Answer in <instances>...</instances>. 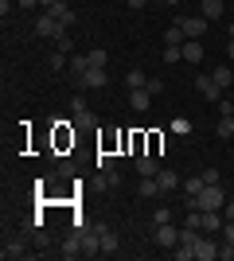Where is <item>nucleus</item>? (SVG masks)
<instances>
[{"label": "nucleus", "instance_id": "nucleus-15", "mask_svg": "<svg viewBox=\"0 0 234 261\" xmlns=\"http://www.w3.org/2000/svg\"><path fill=\"white\" fill-rule=\"evenodd\" d=\"M179 51H184V63H203V47H199V39H188Z\"/></svg>", "mask_w": 234, "mask_h": 261}, {"label": "nucleus", "instance_id": "nucleus-39", "mask_svg": "<svg viewBox=\"0 0 234 261\" xmlns=\"http://www.w3.org/2000/svg\"><path fill=\"white\" fill-rule=\"evenodd\" d=\"M16 8V0H0V16H4V20H8V12Z\"/></svg>", "mask_w": 234, "mask_h": 261}, {"label": "nucleus", "instance_id": "nucleus-4", "mask_svg": "<svg viewBox=\"0 0 234 261\" xmlns=\"http://www.w3.org/2000/svg\"><path fill=\"white\" fill-rule=\"evenodd\" d=\"M195 90H199V94H203V98H207V101H219V98H223V94H226V90L219 86V82H215L211 74H195Z\"/></svg>", "mask_w": 234, "mask_h": 261}, {"label": "nucleus", "instance_id": "nucleus-3", "mask_svg": "<svg viewBox=\"0 0 234 261\" xmlns=\"http://www.w3.org/2000/svg\"><path fill=\"white\" fill-rule=\"evenodd\" d=\"M195 261H219V242L211 234H199L195 238Z\"/></svg>", "mask_w": 234, "mask_h": 261}, {"label": "nucleus", "instance_id": "nucleus-9", "mask_svg": "<svg viewBox=\"0 0 234 261\" xmlns=\"http://www.w3.org/2000/svg\"><path fill=\"white\" fill-rule=\"evenodd\" d=\"M223 222L226 218L219 211H203V234H223Z\"/></svg>", "mask_w": 234, "mask_h": 261}, {"label": "nucleus", "instance_id": "nucleus-10", "mask_svg": "<svg viewBox=\"0 0 234 261\" xmlns=\"http://www.w3.org/2000/svg\"><path fill=\"white\" fill-rule=\"evenodd\" d=\"M98 238H101V253H117V230L113 226H98Z\"/></svg>", "mask_w": 234, "mask_h": 261}, {"label": "nucleus", "instance_id": "nucleus-30", "mask_svg": "<svg viewBox=\"0 0 234 261\" xmlns=\"http://www.w3.org/2000/svg\"><path fill=\"white\" fill-rule=\"evenodd\" d=\"M55 51H63V55H74V51H70V32H63V35L55 39Z\"/></svg>", "mask_w": 234, "mask_h": 261}, {"label": "nucleus", "instance_id": "nucleus-45", "mask_svg": "<svg viewBox=\"0 0 234 261\" xmlns=\"http://www.w3.org/2000/svg\"><path fill=\"white\" fill-rule=\"evenodd\" d=\"M164 4H172V8H176V4H184V0H164Z\"/></svg>", "mask_w": 234, "mask_h": 261}, {"label": "nucleus", "instance_id": "nucleus-19", "mask_svg": "<svg viewBox=\"0 0 234 261\" xmlns=\"http://www.w3.org/2000/svg\"><path fill=\"white\" fill-rule=\"evenodd\" d=\"M0 253H4V261H16V257H28V246H23V242H4V250H0Z\"/></svg>", "mask_w": 234, "mask_h": 261}, {"label": "nucleus", "instance_id": "nucleus-16", "mask_svg": "<svg viewBox=\"0 0 234 261\" xmlns=\"http://www.w3.org/2000/svg\"><path fill=\"white\" fill-rule=\"evenodd\" d=\"M156 184H160V191H172V187H179V175L172 172V168H160V172H156Z\"/></svg>", "mask_w": 234, "mask_h": 261}, {"label": "nucleus", "instance_id": "nucleus-8", "mask_svg": "<svg viewBox=\"0 0 234 261\" xmlns=\"http://www.w3.org/2000/svg\"><path fill=\"white\" fill-rule=\"evenodd\" d=\"M43 12H51V16H55L63 28H70V23H74V8H67L63 0H55V4H51V8H43Z\"/></svg>", "mask_w": 234, "mask_h": 261}, {"label": "nucleus", "instance_id": "nucleus-5", "mask_svg": "<svg viewBox=\"0 0 234 261\" xmlns=\"http://www.w3.org/2000/svg\"><path fill=\"white\" fill-rule=\"evenodd\" d=\"M156 246H160V250H176L179 246V230L172 226V222H160V226H156Z\"/></svg>", "mask_w": 234, "mask_h": 261}, {"label": "nucleus", "instance_id": "nucleus-43", "mask_svg": "<svg viewBox=\"0 0 234 261\" xmlns=\"http://www.w3.org/2000/svg\"><path fill=\"white\" fill-rule=\"evenodd\" d=\"M226 218H234V199H230V203H226Z\"/></svg>", "mask_w": 234, "mask_h": 261}, {"label": "nucleus", "instance_id": "nucleus-22", "mask_svg": "<svg viewBox=\"0 0 234 261\" xmlns=\"http://www.w3.org/2000/svg\"><path fill=\"white\" fill-rule=\"evenodd\" d=\"M211 78H215V82H219V86H223V90H230V82H234L230 66H215V70H211Z\"/></svg>", "mask_w": 234, "mask_h": 261}, {"label": "nucleus", "instance_id": "nucleus-41", "mask_svg": "<svg viewBox=\"0 0 234 261\" xmlns=\"http://www.w3.org/2000/svg\"><path fill=\"white\" fill-rule=\"evenodd\" d=\"M226 59H230V63H234V39H230V43H226Z\"/></svg>", "mask_w": 234, "mask_h": 261}, {"label": "nucleus", "instance_id": "nucleus-34", "mask_svg": "<svg viewBox=\"0 0 234 261\" xmlns=\"http://www.w3.org/2000/svg\"><path fill=\"white\" fill-rule=\"evenodd\" d=\"M106 187H121V172L113 168V172H106Z\"/></svg>", "mask_w": 234, "mask_h": 261}, {"label": "nucleus", "instance_id": "nucleus-24", "mask_svg": "<svg viewBox=\"0 0 234 261\" xmlns=\"http://www.w3.org/2000/svg\"><path fill=\"white\" fill-rule=\"evenodd\" d=\"M215 133H219V141H230V137H234V117H219Z\"/></svg>", "mask_w": 234, "mask_h": 261}, {"label": "nucleus", "instance_id": "nucleus-1", "mask_svg": "<svg viewBox=\"0 0 234 261\" xmlns=\"http://www.w3.org/2000/svg\"><path fill=\"white\" fill-rule=\"evenodd\" d=\"M226 195H223V187L219 184H207L195 199H188V211H223Z\"/></svg>", "mask_w": 234, "mask_h": 261}, {"label": "nucleus", "instance_id": "nucleus-37", "mask_svg": "<svg viewBox=\"0 0 234 261\" xmlns=\"http://www.w3.org/2000/svg\"><path fill=\"white\" fill-rule=\"evenodd\" d=\"M78 109H86V98H82V94H74V98H70V113H78Z\"/></svg>", "mask_w": 234, "mask_h": 261}, {"label": "nucleus", "instance_id": "nucleus-36", "mask_svg": "<svg viewBox=\"0 0 234 261\" xmlns=\"http://www.w3.org/2000/svg\"><path fill=\"white\" fill-rule=\"evenodd\" d=\"M160 144H164V141H160V133H152V137H148V152L156 156V152H160Z\"/></svg>", "mask_w": 234, "mask_h": 261}, {"label": "nucleus", "instance_id": "nucleus-38", "mask_svg": "<svg viewBox=\"0 0 234 261\" xmlns=\"http://www.w3.org/2000/svg\"><path fill=\"white\" fill-rule=\"evenodd\" d=\"M145 90H148V94H160V90H164V82H160V78H148Z\"/></svg>", "mask_w": 234, "mask_h": 261}, {"label": "nucleus", "instance_id": "nucleus-29", "mask_svg": "<svg viewBox=\"0 0 234 261\" xmlns=\"http://www.w3.org/2000/svg\"><path fill=\"white\" fill-rule=\"evenodd\" d=\"M74 125H98V117H94L90 109H78V113H74Z\"/></svg>", "mask_w": 234, "mask_h": 261}, {"label": "nucleus", "instance_id": "nucleus-42", "mask_svg": "<svg viewBox=\"0 0 234 261\" xmlns=\"http://www.w3.org/2000/svg\"><path fill=\"white\" fill-rule=\"evenodd\" d=\"M148 0H129V8H145Z\"/></svg>", "mask_w": 234, "mask_h": 261}, {"label": "nucleus", "instance_id": "nucleus-26", "mask_svg": "<svg viewBox=\"0 0 234 261\" xmlns=\"http://www.w3.org/2000/svg\"><path fill=\"white\" fill-rule=\"evenodd\" d=\"M172 133H176V137H188V133H191V121L188 117H172Z\"/></svg>", "mask_w": 234, "mask_h": 261}, {"label": "nucleus", "instance_id": "nucleus-12", "mask_svg": "<svg viewBox=\"0 0 234 261\" xmlns=\"http://www.w3.org/2000/svg\"><path fill=\"white\" fill-rule=\"evenodd\" d=\"M137 195H141V199L160 195V184H156V175H141V184H137Z\"/></svg>", "mask_w": 234, "mask_h": 261}, {"label": "nucleus", "instance_id": "nucleus-25", "mask_svg": "<svg viewBox=\"0 0 234 261\" xmlns=\"http://www.w3.org/2000/svg\"><path fill=\"white\" fill-rule=\"evenodd\" d=\"M67 63H70V55H63V51H55L51 59H47V66H51V70H67Z\"/></svg>", "mask_w": 234, "mask_h": 261}, {"label": "nucleus", "instance_id": "nucleus-40", "mask_svg": "<svg viewBox=\"0 0 234 261\" xmlns=\"http://www.w3.org/2000/svg\"><path fill=\"white\" fill-rule=\"evenodd\" d=\"M20 8H39V0H16Z\"/></svg>", "mask_w": 234, "mask_h": 261}, {"label": "nucleus", "instance_id": "nucleus-27", "mask_svg": "<svg viewBox=\"0 0 234 261\" xmlns=\"http://www.w3.org/2000/svg\"><path fill=\"white\" fill-rule=\"evenodd\" d=\"M215 106H219V117H234V98H226V94H223Z\"/></svg>", "mask_w": 234, "mask_h": 261}, {"label": "nucleus", "instance_id": "nucleus-31", "mask_svg": "<svg viewBox=\"0 0 234 261\" xmlns=\"http://www.w3.org/2000/svg\"><path fill=\"white\" fill-rule=\"evenodd\" d=\"M164 63H184V51L179 47H164Z\"/></svg>", "mask_w": 234, "mask_h": 261}, {"label": "nucleus", "instance_id": "nucleus-7", "mask_svg": "<svg viewBox=\"0 0 234 261\" xmlns=\"http://www.w3.org/2000/svg\"><path fill=\"white\" fill-rule=\"evenodd\" d=\"M176 23L188 32V39H199V35L207 32V23H211V20H207V16H179Z\"/></svg>", "mask_w": 234, "mask_h": 261}, {"label": "nucleus", "instance_id": "nucleus-33", "mask_svg": "<svg viewBox=\"0 0 234 261\" xmlns=\"http://www.w3.org/2000/svg\"><path fill=\"white\" fill-rule=\"evenodd\" d=\"M203 184H219V168H203Z\"/></svg>", "mask_w": 234, "mask_h": 261}, {"label": "nucleus", "instance_id": "nucleus-32", "mask_svg": "<svg viewBox=\"0 0 234 261\" xmlns=\"http://www.w3.org/2000/svg\"><path fill=\"white\" fill-rule=\"evenodd\" d=\"M106 63H110V59H106L101 47H98V51H90V66H106Z\"/></svg>", "mask_w": 234, "mask_h": 261}, {"label": "nucleus", "instance_id": "nucleus-6", "mask_svg": "<svg viewBox=\"0 0 234 261\" xmlns=\"http://www.w3.org/2000/svg\"><path fill=\"white\" fill-rule=\"evenodd\" d=\"M106 82H110V74H106V66H90L86 74L78 78V86H82V90H101Z\"/></svg>", "mask_w": 234, "mask_h": 261}, {"label": "nucleus", "instance_id": "nucleus-44", "mask_svg": "<svg viewBox=\"0 0 234 261\" xmlns=\"http://www.w3.org/2000/svg\"><path fill=\"white\" fill-rule=\"evenodd\" d=\"M51 4H55V0H39V8H51Z\"/></svg>", "mask_w": 234, "mask_h": 261}, {"label": "nucleus", "instance_id": "nucleus-46", "mask_svg": "<svg viewBox=\"0 0 234 261\" xmlns=\"http://www.w3.org/2000/svg\"><path fill=\"white\" fill-rule=\"evenodd\" d=\"M226 35H230V39H234V23H230V28H226Z\"/></svg>", "mask_w": 234, "mask_h": 261}, {"label": "nucleus", "instance_id": "nucleus-14", "mask_svg": "<svg viewBox=\"0 0 234 261\" xmlns=\"http://www.w3.org/2000/svg\"><path fill=\"white\" fill-rule=\"evenodd\" d=\"M137 172H141V175H156V172H160L156 156L152 152H141V156H137Z\"/></svg>", "mask_w": 234, "mask_h": 261}, {"label": "nucleus", "instance_id": "nucleus-2", "mask_svg": "<svg viewBox=\"0 0 234 261\" xmlns=\"http://www.w3.org/2000/svg\"><path fill=\"white\" fill-rule=\"evenodd\" d=\"M35 32H39V39H59V35L70 32V28H63V23H59L51 12H39V20H35Z\"/></svg>", "mask_w": 234, "mask_h": 261}, {"label": "nucleus", "instance_id": "nucleus-11", "mask_svg": "<svg viewBox=\"0 0 234 261\" xmlns=\"http://www.w3.org/2000/svg\"><path fill=\"white\" fill-rule=\"evenodd\" d=\"M226 8V0H199V16H207V20H219Z\"/></svg>", "mask_w": 234, "mask_h": 261}, {"label": "nucleus", "instance_id": "nucleus-18", "mask_svg": "<svg viewBox=\"0 0 234 261\" xmlns=\"http://www.w3.org/2000/svg\"><path fill=\"white\" fill-rule=\"evenodd\" d=\"M129 101H133L137 113H145V109L152 106V94H148V90H129Z\"/></svg>", "mask_w": 234, "mask_h": 261}, {"label": "nucleus", "instance_id": "nucleus-28", "mask_svg": "<svg viewBox=\"0 0 234 261\" xmlns=\"http://www.w3.org/2000/svg\"><path fill=\"white\" fill-rule=\"evenodd\" d=\"M98 168H101V172H113V168H117V156H113V152H101L98 156Z\"/></svg>", "mask_w": 234, "mask_h": 261}, {"label": "nucleus", "instance_id": "nucleus-13", "mask_svg": "<svg viewBox=\"0 0 234 261\" xmlns=\"http://www.w3.org/2000/svg\"><path fill=\"white\" fill-rule=\"evenodd\" d=\"M184 43H188V32H184L179 23H172L164 32V47H184Z\"/></svg>", "mask_w": 234, "mask_h": 261}, {"label": "nucleus", "instance_id": "nucleus-23", "mask_svg": "<svg viewBox=\"0 0 234 261\" xmlns=\"http://www.w3.org/2000/svg\"><path fill=\"white\" fill-rule=\"evenodd\" d=\"M63 257H82V242H78V234H70V238L63 242Z\"/></svg>", "mask_w": 234, "mask_h": 261}, {"label": "nucleus", "instance_id": "nucleus-20", "mask_svg": "<svg viewBox=\"0 0 234 261\" xmlns=\"http://www.w3.org/2000/svg\"><path fill=\"white\" fill-rule=\"evenodd\" d=\"M179 187H184V195H188V199H195V195H199V191H203L207 184H203V175H191V179H184Z\"/></svg>", "mask_w": 234, "mask_h": 261}, {"label": "nucleus", "instance_id": "nucleus-17", "mask_svg": "<svg viewBox=\"0 0 234 261\" xmlns=\"http://www.w3.org/2000/svg\"><path fill=\"white\" fill-rule=\"evenodd\" d=\"M70 74H74V82H78V78H82V74H86V70H90V55H70Z\"/></svg>", "mask_w": 234, "mask_h": 261}, {"label": "nucleus", "instance_id": "nucleus-35", "mask_svg": "<svg viewBox=\"0 0 234 261\" xmlns=\"http://www.w3.org/2000/svg\"><path fill=\"white\" fill-rule=\"evenodd\" d=\"M152 222H156V226H160V222H172V211H168V207H160V211L152 215Z\"/></svg>", "mask_w": 234, "mask_h": 261}, {"label": "nucleus", "instance_id": "nucleus-21", "mask_svg": "<svg viewBox=\"0 0 234 261\" xmlns=\"http://www.w3.org/2000/svg\"><path fill=\"white\" fill-rule=\"evenodd\" d=\"M125 82H129V90H145V86H148V74H145V70H137V66H133V70L125 74Z\"/></svg>", "mask_w": 234, "mask_h": 261}]
</instances>
